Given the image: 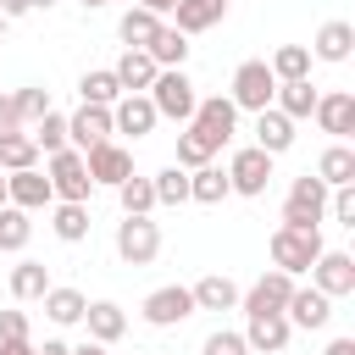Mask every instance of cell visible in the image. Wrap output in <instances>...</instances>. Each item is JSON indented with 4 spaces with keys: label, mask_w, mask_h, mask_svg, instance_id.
<instances>
[{
    "label": "cell",
    "mask_w": 355,
    "mask_h": 355,
    "mask_svg": "<svg viewBox=\"0 0 355 355\" xmlns=\"http://www.w3.org/2000/svg\"><path fill=\"white\" fill-rule=\"evenodd\" d=\"M311 55L316 61H349L355 55V22H344V17H333V22H322L316 28V39H311Z\"/></svg>",
    "instance_id": "ac0fdd59"
},
{
    "label": "cell",
    "mask_w": 355,
    "mask_h": 355,
    "mask_svg": "<svg viewBox=\"0 0 355 355\" xmlns=\"http://www.w3.org/2000/svg\"><path fill=\"white\" fill-rule=\"evenodd\" d=\"M322 250H327V244H322V227H277V233H272V266L288 272V277L311 272V261H316Z\"/></svg>",
    "instance_id": "7a4b0ae2"
},
{
    "label": "cell",
    "mask_w": 355,
    "mask_h": 355,
    "mask_svg": "<svg viewBox=\"0 0 355 355\" xmlns=\"http://www.w3.org/2000/svg\"><path fill=\"white\" fill-rule=\"evenodd\" d=\"M288 316L283 311H261V316H250V327H244V344L255 349V355H283L288 349Z\"/></svg>",
    "instance_id": "e0dca14e"
},
{
    "label": "cell",
    "mask_w": 355,
    "mask_h": 355,
    "mask_svg": "<svg viewBox=\"0 0 355 355\" xmlns=\"http://www.w3.org/2000/svg\"><path fill=\"white\" fill-rule=\"evenodd\" d=\"M83 166H89V178H94V183H105V189H116L122 178H133V155H128L116 139L89 144V150H83Z\"/></svg>",
    "instance_id": "8fae6325"
},
{
    "label": "cell",
    "mask_w": 355,
    "mask_h": 355,
    "mask_svg": "<svg viewBox=\"0 0 355 355\" xmlns=\"http://www.w3.org/2000/svg\"><path fill=\"white\" fill-rule=\"evenodd\" d=\"M189 294H194V311H233V305H239V283H233L227 272H211V277H200Z\"/></svg>",
    "instance_id": "603a6c76"
},
{
    "label": "cell",
    "mask_w": 355,
    "mask_h": 355,
    "mask_svg": "<svg viewBox=\"0 0 355 355\" xmlns=\"http://www.w3.org/2000/svg\"><path fill=\"white\" fill-rule=\"evenodd\" d=\"M155 122H161V116H155L150 94H122V100L111 105V128H116V133H133V139H144Z\"/></svg>",
    "instance_id": "d6986e66"
},
{
    "label": "cell",
    "mask_w": 355,
    "mask_h": 355,
    "mask_svg": "<svg viewBox=\"0 0 355 355\" xmlns=\"http://www.w3.org/2000/svg\"><path fill=\"white\" fill-rule=\"evenodd\" d=\"M67 355H105L100 338H83V344H67Z\"/></svg>",
    "instance_id": "bcb514c9"
},
{
    "label": "cell",
    "mask_w": 355,
    "mask_h": 355,
    "mask_svg": "<svg viewBox=\"0 0 355 355\" xmlns=\"http://www.w3.org/2000/svg\"><path fill=\"white\" fill-rule=\"evenodd\" d=\"M144 322L150 327H178V322H189L194 316V294L183 288V283H166V288H155V294H144Z\"/></svg>",
    "instance_id": "30bf717a"
},
{
    "label": "cell",
    "mask_w": 355,
    "mask_h": 355,
    "mask_svg": "<svg viewBox=\"0 0 355 355\" xmlns=\"http://www.w3.org/2000/svg\"><path fill=\"white\" fill-rule=\"evenodd\" d=\"M272 94H277V78H272L266 61H239V67H233V89H227V100H233L239 111H266Z\"/></svg>",
    "instance_id": "8992f818"
},
{
    "label": "cell",
    "mask_w": 355,
    "mask_h": 355,
    "mask_svg": "<svg viewBox=\"0 0 355 355\" xmlns=\"http://www.w3.org/2000/svg\"><path fill=\"white\" fill-rule=\"evenodd\" d=\"M272 105H277L288 122H305V116H311V105H316V89H311V78H288V83H277Z\"/></svg>",
    "instance_id": "484cf974"
},
{
    "label": "cell",
    "mask_w": 355,
    "mask_h": 355,
    "mask_svg": "<svg viewBox=\"0 0 355 355\" xmlns=\"http://www.w3.org/2000/svg\"><path fill=\"white\" fill-rule=\"evenodd\" d=\"M111 72H116V83H122V94H144V89L155 83V72H161V67H155V61H150L144 50H122V61H116Z\"/></svg>",
    "instance_id": "cb8c5ba5"
},
{
    "label": "cell",
    "mask_w": 355,
    "mask_h": 355,
    "mask_svg": "<svg viewBox=\"0 0 355 355\" xmlns=\"http://www.w3.org/2000/svg\"><path fill=\"white\" fill-rule=\"evenodd\" d=\"M11 100H17V116H22V128H33V122L50 111V89H17Z\"/></svg>",
    "instance_id": "60d3db41"
},
{
    "label": "cell",
    "mask_w": 355,
    "mask_h": 355,
    "mask_svg": "<svg viewBox=\"0 0 355 355\" xmlns=\"http://www.w3.org/2000/svg\"><path fill=\"white\" fill-rule=\"evenodd\" d=\"M311 116H316V128H322V133L349 139V133H355V94H349V89H327V94H316Z\"/></svg>",
    "instance_id": "7c38bea8"
},
{
    "label": "cell",
    "mask_w": 355,
    "mask_h": 355,
    "mask_svg": "<svg viewBox=\"0 0 355 355\" xmlns=\"http://www.w3.org/2000/svg\"><path fill=\"white\" fill-rule=\"evenodd\" d=\"M0 11H6V17H28V11H33V0H0Z\"/></svg>",
    "instance_id": "7dc6e473"
},
{
    "label": "cell",
    "mask_w": 355,
    "mask_h": 355,
    "mask_svg": "<svg viewBox=\"0 0 355 355\" xmlns=\"http://www.w3.org/2000/svg\"><path fill=\"white\" fill-rule=\"evenodd\" d=\"M189 128L211 144V150H222L233 133H239V105L227 100V94H205V100H194V116H189Z\"/></svg>",
    "instance_id": "5b68a950"
},
{
    "label": "cell",
    "mask_w": 355,
    "mask_h": 355,
    "mask_svg": "<svg viewBox=\"0 0 355 355\" xmlns=\"http://www.w3.org/2000/svg\"><path fill=\"white\" fill-rule=\"evenodd\" d=\"M50 6H55V0H33V11H50Z\"/></svg>",
    "instance_id": "f5cc1de1"
},
{
    "label": "cell",
    "mask_w": 355,
    "mask_h": 355,
    "mask_svg": "<svg viewBox=\"0 0 355 355\" xmlns=\"http://www.w3.org/2000/svg\"><path fill=\"white\" fill-rule=\"evenodd\" d=\"M116 128H111V105H78L72 116H67V144L72 150H89V144H100V139H111Z\"/></svg>",
    "instance_id": "9a60e30c"
},
{
    "label": "cell",
    "mask_w": 355,
    "mask_h": 355,
    "mask_svg": "<svg viewBox=\"0 0 355 355\" xmlns=\"http://www.w3.org/2000/svg\"><path fill=\"white\" fill-rule=\"evenodd\" d=\"M55 200L50 178L39 166H22V172H6V205H22V211H44Z\"/></svg>",
    "instance_id": "5bb4252c"
},
{
    "label": "cell",
    "mask_w": 355,
    "mask_h": 355,
    "mask_svg": "<svg viewBox=\"0 0 355 355\" xmlns=\"http://www.w3.org/2000/svg\"><path fill=\"white\" fill-rule=\"evenodd\" d=\"M200 355H250V344H244V333H227V327H216V333L200 344Z\"/></svg>",
    "instance_id": "7bdbcfd3"
},
{
    "label": "cell",
    "mask_w": 355,
    "mask_h": 355,
    "mask_svg": "<svg viewBox=\"0 0 355 355\" xmlns=\"http://www.w3.org/2000/svg\"><path fill=\"white\" fill-rule=\"evenodd\" d=\"M11 133H28V128H22V116H17V100L0 94V139H11Z\"/></svg>",
    "instance_id": "f6af8a7d"
},
{
    "label": "cell",
    "mask_w": 355,
    "mask_h": 355,
    "mask_svg": "<svg viewBox=\"0 0 355 355\" xmlns=\"http://www.w3.org/2000/svg\"><path fill=\"white\" fill-rule=\"evenodd\" d=\"M50 227H55L61 244H83V239H89V205H78V200H55Z\"/></svg>",
    "instance_id": "4316f807"
},
{
    "label": "cell",
    "mask_w": 355,
    "mask_h": 355,
    "mask_svg": "<svg viewBox=\"0 0 355 355\" xmlns=\"http://www.w3.org/2000/svg\"><path fill=\"white\" fill-rule=\"evenodd\" d=\"M150 183H155V205H189V172H183L178 161L161 166Z\"/></svg>",
    "instance_id": "8d00e7d4"
},
{
    "label": "cell",
    "mask_w": 355,
    "mask_h": 355,
    "mask_svg": "<svg viewBox=\"0 0 355 355\" xmlns=\"http://www.w3.org/2000/svg\"><path fill=\"white\" fill-rule=\"evenodd\" d=\"M139 6H144V11H155V17H161V11H172V6H178V0H139Z\"/></svg>",
    "instance_id": "816d5d0a"
},
{
    "label": "cell",
    "mask_w": 355,
    "mask_h": 355,
    "mask_svg": "<svg viewBox=\"0 0 355 355\" xmlns=\"http://www.w3.org/2000/svg\"><path fill=\"white\" fill-rule=\"evenodd\" d=\"M28 139H33V144H39L44 155H55V150H67V116H61V111L50 105V111H44V116L33 122V133H28Z\"/></svg>",
    "instance_id": "74e56055"
},
{
    "label": "cell",
    "mask_w": 355,
    "mask_h": 355,
    "mask_svg": "<svg viewBox=\"0 0 355 355\" xmlns=\"http://www.w3.org/2000/svg\"><path fill=\"white\" fill-rule=\"evenodd\" d=\"M227 194H233V189H227V172H222V166L205 161V166L189 172V200H200V205H222Z\"/></svg>",
    "instance_id": "f546056e"
},
{
    "label": "cell",
    "mask_w": 355,
    "mask_h": 355,
    "mask_svg": "<svg viewBox=\"0 0 355 355\" xmlns=\"http://www.w3.org/2000/svg\"><path fill=\"white\" fill-rule=\"evenodd\" d=\"M316 178H322L327 189H338V183H355V150H349L344 139H333V144L316 155Z\"/></svg>",
    "instance_id": "d4e9b609"
},
{
    "label": "cell",
    "mask_w": 355,
    "mask_h": 355,
    "mask_svg": "<svg viewBox=\"0 0 355 355\" xmlns=\"http://www.w3.org/2000/svg\"><path fill=\"white\" fill-rule=\"evenodd\" d=\"M78 6H89V11H94V6H105V0H78Z\"/></svg>",
    "instance_id": "db71d44e"
},
{
    "label": "cell",
    "mask_w": 355,
    "mask_h": 355,
    "mask_svg": "<svg viewBox=\"0 0 355 355\" xmlns=\"http://www.w3.org/2000/svg\"><path fill=\"white\" fill-rule=\"evenodd\" d=\"M44 288H50V266L44 261H17L11 266V300H44Z\"/></svg>",
    "instance_id": "4dcf8cb0"
},
{
    "label": "cell",
    "mask_w": 355,
    "mask_h": 355,
    "mask_svg": "<svg viewBox=\"0 0 355 355\" xmlns=\"http://www.w3.org/2000/svg\"><path fill=\"white\" fill-rule=\"evenodd\" d=\"M116 200H122V216H150L155 211V183L150 178H122Z\"/></svg>",
    "instance_id": "d590c367"
},
{
    "label": "cell",
    "mask_w": 355,
    "mask_h": 355,
    "mask_svg": "<svg viewBox=\"0 0 355 355\" xmlns=\"http://www.w3.org/2000/svg\"><path fill=\"white\" fill-rule=\"evenodd\" d=\"M33 211H22V205H0V250L6 255H17V250H28V239H33V222H28Z\"/></svg>",
    "instance_id": "836d02e7"
},
{
    "label": "cell",
    "mask_w": 355,
    "mask_h": 355,
    "mask_svg": "<svg viewBox=\"0 0 355 355\" xmlns=\"http://www.w3.org/2000/svg\"><path fill=\"white\" fill-rule=\"evenodd\" d=\"M144 94H150L155 116H166V122H189V116H194V100H200L183 67H161V72H155V83H150Z\"/></svg>",
    "instance_id": "6da1fadb"
},
{
    "label": "cell",
    "mask_w": 355,
    "mask_h": 355,
    "mask_svg": "<svg viewBox=\"0 0 355 355\" xmlns=\"http://www.w3.org/2000/svg\"><path fill=\"white\" fill-rule=\"evenodd\" d=\"M211 155H216V150H211V144L183 122V133H178V166H183V172H194V166H205Z\"/></svg>",
    "instance_id": "ab89813d"
},
{
    "label": "cell",
    "mask_w": 355,
    "mask_h": 355,
    "mask_svg": "<svg viewBox=\"0 0 355 355\" xmlns=\"http://www.w3.org/2000/svg\"><path fill=\"white\" fill-rule=\"evenodd\" d=\"M322 355H355V338H333V344H327Z\"/></svg>",
    "instance_id": "681fc988"
},
{
    "label": "cell",
    "mask_w": 355,
    "mask_h": 355,
    "mask_svg": "<svg viewBox=\"0 0 355 355\" xmlns=\"http://www.w3.org/2000/svg\"><path fill=\"white\" fill-rule=\"evenodd\" d=\"M78 94H83V105H116L122 100V83H116L111 67H94V72L78 78Z\"/></svg>",
    "instance_id": "d6a6232c"
},
{
    "label": "cell",
    "mask_w": 355,
    "mask_h": 355,
    "mask_svg": "<svg viewBox=\"0 0 355 355\" xmlns=\"http://www.w3.org/2000/svg\"><path fill=\"white\" fill-rule=\"evenodd\" d=\"M44 178H50V189H55V200H78V205H89V194H94V178H89V166H83V150H55V155H44Z\"/></svg>",
    "instance_id": "3957f363"
},
{
    "label": "cell",
    "mask_w": 355,
    "mask_h": 355,
    "mask_svg": "<svg viewBox=\"0 0 355 355\" xmlns=\"http://www.w3.org/2000/svg\"><path fill=\"white\" fill-rule=\"evenodd\" d=\"M0 205H6V172H0Z\"/></svg>",
    "instance_id": "11a10c76"
},
{
    "label": "cell",
    "mask_w": 355,
    "mask_h": 355,
    "mask_svg": "<svg viewBox=\"0 0 355 355\" xmlns=\"http://www.w3.org/2000/svg\"><path fill=\"white\" fill-rule=\"evenodd\" d=\"M6 22H11V17H6V11H0V39H6Z\"/></svg>",
    "instance_id": "9f6ffc18"
},
{
    "label": "cell",
    "mask_w": 355,
    "mask_h": 355,
    "mask_svg": "<svg viewBox=\"0 0 355 355\" xmlns=\"http://www.w3.org/2000/svg\"><path fill=\"white\" fill-rule=\"evenodd\" d=\"M172 28L183 33V39H194V33H205V28H216L222 17H227V0H178L172 6Z\"/></svg>",
    "instance_id": "44dd1931"
},
{
    "label": "cell",
    "mask_w": 355,
    "mask_h": 355,
    "mask_svg": "<svg viewBox=\"0 0 355 355\" xmlns=\"http://www.w3.org/2000/svg\"><path fill=\"white\" fill-rule=\"evenodd\" d=\"M283 316H288V327H305V333H316V327H327V322H333V300H327L316 283H311V288H300V283H294V294H288Z\"/></svg>",
    "instance_id": "4fadbf2b"
},
{
    "label": "cell",
    "mask_w": 355,
    "mask_h": 355,
    "mask_svg": "<svg viewBox=\"0 0 355 355\" xmlns=\"http://www.w3.org/2000/svg\"><path fill=\"white\" fill-rule=\"evenodd\" d=\"M17 338H33L28 311H0V344H17Z\"/></svg>",
    "instance_id": "ee69618b"
},
{
    "label": "cell",
    "mask_w": 355,
    "mask_h": 355,
    "mask_svg": "<svg viewBox=\"0 0 355 355\" xmlns=\"http://www.w3.org/2000/svg\"><path fill=\"white\" fill-rule=\"evenodd\" d=\"M116 255H122L128 266H150V261L161 255V227H155L150 216H122V222H116Z\"/></svg>",
    "instance_id": "ba28073f"
},
{
    "label": "cell",
    "mask_w": 355,
    "mask_h": 355,
    "mask_svg": "<svg viewBox=\"0 0 355 355\" xmlns=\"http://www.w3.org/2000/svg\"><path fill=\"white\" fill-rule=\"evenodd\" d=\"M83 305H89V300H83L78 288H67V283H50V288H44V316H50L55 327L83 322Z\"/></svg>",
    "instance_id": "83f0119b"
},
{
    "label": "cell",
    "mask_w": 355,
    "mask_h": 355,
    "mask_svg": "<svg viewBox=\"0 0 355 355\" xmlns=\"http://www.w3.org/2000/svg\"><path fill=\"white\" fill-rule=\"evenodd\" d=\"M327 211H333V222H338V227H355V183L327 189Z\"/></svg>",
    "instance_id": "b9f144b4"
},
{
    "label": "cell",
    "mask_w": 355,
    "mask_h": 355,
    "mask_svg": "<svg viewBox=\"0 0 355 355\" xmlns=\"http://www.w3.org/2000/svg\"><path fill=\"white\" fill-rule=\"evenodd\" d=\"M266 67H272L277 83H288V78H311V44H277Z\"/></svg>",
    "instance_id": "e575fe53"
},
{
    "label": "cell",
    "mask_w": 355,
    "mask_h": 355,
    "mask_svg": "<svg viewBox=\"0 0 355 355\" xmlns=\"http://www.w3.org/2000/svg\"><path fill=\"white\" fill-rule=\"evenodd\" d=\"M0 166H6V172L39 166V144H33L28 133H11V139H0Z\"/></svg>",
    "instance_id": "f35d334b"
},
{
    "label": "cell",
    "mask_w": 355,
    "mask_h": 355,
    "mask_svg": "<svg viewBox=\"0 0 355 355\" xmlns=\"http://www.w3.org/2000/svg\"><path fill=\"white\" fill-rule=\"evenodd\" d=\"M288 294H294V277L272 266V272H261V283L250 294H239V305H244V316H261V311H283Z\"/></svg>",
    "instance_id": "2e32d148"
},
{
    "label": "cell",
    "mask_w": 355,
    "mask_h": 355,
    "mask_svg": "<svg viewBox=\"0 0 355 355\" xmlns=\"http://www.w3.org/2000/svg\"><path fill=\"white\" fill-rule=\"evenodd\" d=\"M155 28H161V17H155V11H144V6H128V11H122V22H116V33H122V44H128V50H144V44L155 39Z\"/></svg>",
    "instance_id": "1f68e13d"
},
{
    "label": "cell",
    "mask_w": 355,
    "mask_h": 355,
    "mask_svg": "<svg viewBox=\"0 0 355 355\" xmlns=\"http://www.w3.org/2000/svg\"><path fill=\"white\" fill-rule=\"evenodd\" d=\"M322 216H327V183L316 172L294 178L283 200V227H322Z\"/></svg>",
    "instance_id": "277c9868"
},
{
    "label": "cell",
    "mask_w": 355,
    "mask_h": 355,
    "mask_svg": "<svg viewBox=\"0 0 355 355\" xmlns=\"http://www.w3.org/2000/svg\"><path fill=\"white\" fill-rule=\"evenodd\" d=\"M144 55H150L155 67H183V61H189V39H183L172 22H161V28H155V39L144 44Z\"/></svg>",
    "instance_id": "f1b7e54d"
},
{
    "label": "cell",
    "mask_w": 355,
    "mask_h": 355,
    "mask_svg": "<svg viewBox=\"0 0 355 355\" xmlns=\"http://www.w3.org/2000/svg\"><path fill=\"white\" fill-rule=\"evenodd\" d=\"M33 349V338H17V344H0V355H28Z\"/></svg>",
    "instance_id": "f907efd6"
},
{
    "label": "cell",
    "mask_w": 355,
    "mask_h": 355,
    "mask_svg": "<svg viewBox=\"0 0 355 355\" xmlns=\"http://www.w3.org/2000/svg\"><path fill=\"white\" fill-rule=\"evenodd\" d=\"M83 327H89V338L116 344V338L128 333V311H122L116 300H89V305H83Z\"/></svg>",
    "instance_id": "ffe728a7"
},
{
    "label": "cell",
    "mask_w": 355,
    "mask_h": 355,
    "mask_svg": "<svg viewBox=\"0 0 355 355\" xmlns=\"http://www.w3.org/2000/svg\"><path fill=\"white\" fill-rule=\"evenodd\" d=\"M272 161H277V155H266L261 144L233 150V161H227V189H233V194H244V200L266 194V183H272Z\"/></svg>",
    "instance_id": "52a82bcc"
},
{
    "label": "cell",
    "mask_w": 355,
    "mask_h": 355,
    "mask_svg": "<svg viewBox=\"0 0 355 355\" xmlns=\"http://www.w3.org/2000/svg\"><path fill=\"white\" fill-rule=\"evenodd\" d=\"M311 283H316L327 300L355 294V255H349V250H322V255L311 261Z\"/></svg>",
    "instance_id": "9c48e42d"
},
{
    "label": "cell",
    "mask_w": 355,
    "mask_h": 355,
    "mask_svg": "<svg viewBox=\"0 0 355 355\" xmlns=\"http://www.w3.org/2000/svg\"><path fill=\"white\" fill-rule=\"evenodd\" d=\"M255 144L266 150V155H283L288 144H294V122L277 111V105H266V111H255Z\"/></svg>",
    "instance_id": "7402d4cb"
},
{
    "label": "cell",
    "mask_w": 355,
    "mask_h": 355,
    "mask_svg": "<svg viewBox=\"0 0 355 355\" xmlns=\"http://www.w3.org/2000/svg\"><path fill=\"white\" fill-rule=\"evenodd\" d=\"M28 355H67V344H61V338H44V344H33Z\"/></svg>",
    "instance_id": "c3c4849f"
}]
</instances>
